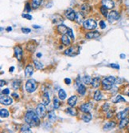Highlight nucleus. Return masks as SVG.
Instances as JSON below:
<instances>
[{
    "instance_id": "nucleus-1",
    "label": "nucleus",
    "mask_w": 129,
    "mask_h": 133,
    "mask_svg": "<svg viewBox=\"0 0 129 133\" xmlns=\"http://www.w3.org/2000/svg\"><path fill=\"white\" fill-rule=\"evenodd\" d=\"M38 115L37 113L32 112H28L26 113L25 115V121L27 124H29L31 127H37L40 123V120H39Z\"/></svg>"
},
{
    "instance_id": "nucleus-2",
    "label": "nucleus",
    "mask_w": 129,
    "mask_h": 133,
    "mask_svg": "<svg viewBox=\"0 0 129 133\" xmlns=\"http://www.w3.org/2000/svg\"><path fill=\"white\" fill-rule=\"evenodd\" d=\"M116 83V78L113 76H109V77L105 78L102 81V86L104 90H110L111 88H112L113 85Z\"/></svg>"
},
{
    "instance_id": "nucleus-3",
    "label": "nucleus",
    "mask_w": 129,
    "mask_h": 133,
    "mask_svg": "<svg viewBox=\"0 0 129 133\" xmlns=\"http://www.w3.org/2000/svg\"><path fill=\"white\" fill-rule=\"evenodd\" d=\"M37 87H38V84L34 79H29L27 80V82L26 83V91L29 93L34 92V91L37 89Z\"/></svg>"
},
{
    "instance_id": "nucleus-4",
    "label": "nucleus",
    "mask_w": 129,
    "mask_h": 133,
    "mask_svg": "<svg viewBox=\"0 0 129 133\" xmlns=\"http://www.w3.org/2000/svg\"><path fill=\"white\" fill-rule=\"evenodd\" d=\"M80 52V47L78 46H75V47H71L69 49L65 51V54L68 56H76L79 54Z\"/></svg>"
},
{
    "instance_id": "nucleus-5",
    "label": "nucleus",
    "mask_w": 129,
    "mask_h": 133,
    "mask_svg": "<svg viewBox=\"0 0 129 133\" xmlns=\"http://www.w3.org/2000/svg\"><path fill=\"white\" fill-rule=\"evenodd\" d=\"M97 23L93 19H89L83 23V27L86 30H93L97 27Z\"/></svg>"
},
{
    "instance_id": "nucleus-6",
    "label": "nucleus",
    "mask_w": 129,
    "mask_h": 133,
    "mask_svg": "<svg viewBox=\"0 0 129 133\" xmlns=\"http://www.w3.org/2000/svg\"><path fill=\"white\" fill-rule=\"evenodd\" d=\"M36 113L41 118H43L46 115V108H45V104L40 103L37 106L36 108Z\"/></svg>"
},
{
    "instance_id": "nucleus-7",
    "label": "nucleus",
    "mask_w": 129,
    "mask_h": 133,
    "mask_svg": "<svg viewBox=\"0 0 129 133\" xmlns=\"http://www.w3.org/2000/svg\"><path fill=\"white\" fill-rule=\"evenodd\" d=\"M120 18V15L119 13L116 10H112L109 13V15H108V20L109 23H113V22L118 20Z\"/></svg>"
},
{
    "instance_id": "nucleus-8",
    "label": "nucleus",
    "mask_w": 129,
    "mask_h": 133,
    "mask_svg": "<svg viewBox=\"0 0 129 133\" xmlns=\"http://www.w3.org/2000/svg\"><path fill=\"white\" fill-rule=\"evenodd\" d=\"M65 15L68 19H69V20H72V21L75 20L76 13L73 9H71V8H69V9H67L66 10H65Z\"/></svg>"
},
{
    "instance_id": "nucleus-9",
    "label": "nucleus",
    "mask_w": 129,
    "mask_h": 133,
    "mask_svg": "<svg viewBox=\"0 0 129 133\" xmlns=\"http://www.w3.org/2000/svg\"><path fill=\"white\" fill-rule=\"evenodd\" d=\"M0 101H1L2 104H4V105H10L12 103L13 100L10 96L6 95H1V98H0Z\"/></svg>"
},
{
    "instance_id": "nucleus-10",
    "label": "nucleus",
    "mask_w": 129,
    "mask_h": 133,
    "mask_svg": "<svg viewBox=\"0 0 129 133\" xmlns=\"http://www.w3.org/2000/svg\"><path fill=\"white\" fill-rule=\"evenodd\" d=\"M14 53H15V57L17 58V59L18 61H21L22 59V50L19 46H16L14 47Z\"/></svg>"
},
{
    "instance_id": "nucleus-11",
    "label": "nucleus",
    "mask_w": 129,
    "mask_h": 133,
    "mask_svg": "<svg viewBox=\"0 0 129 133\" xmlns=\"http://www.w3.org/2000/svg\"><path fill=\"white\" fill-rule=\"evenodd\" d=\"M75 21L78 24H83V23L85 22V15L82 12H77L76 13V17H75Z\"/></svg>"
},
{
    "instance_id": "nucleus-12",
    "label": "nucleus",
    "mask_w": 129,
    "mask_h": 133,
    "mask_svg": "<svg viewBox=\"0 0 129 133\" xmlns=\"http://www.w3.org/2000/svg\"><path fill=\"white\" fill-rule=\"evenodd\" d=\"M93 108V104L91 103H84L82 104L81 106L80 107V111L83 112H89Z\"/></svg>"
},
{
    "instance_id": "nucleus-13",
    "label": "nucleus",
    "mask_w": 129,
    "mask_h": 133,
    "mask_svg": "<svg viewBox=\"0 0 129 133\" xmlns=\"http://www.w3.org/2000/svg\"><path fill=\"white\" fill-rule=\"evenodd\" d=\"M102 5L105 6L107 9H112L115 6V3L112 0H102Z\"/></svg>"
},
{
    "instance_id": "nucleus-14",
    "label": "nucleus",
    "mask_w": 129,
    "mask_h": 133,
    "mask_svg": "<svg viewBox=\"0 0 129 133\" xmlns=\"http://www.w3.org/2000/svg\"><path fill=\"white\" fill-rule=\"evenodd\" d=\"M58 30L59 33L62 34H66L68 30H69V27H67L66 26L64 25V24H60L58 27Z\"/></svg>"
},
{
    "instance_id": "nucleus-15",
    "label": "nucleus",
    "mask_w": 129,
    "mask_h": 133,
    "mask_svg": "<svg viewBox=\"0 0 129 133\" xmlns=\"http://www.w3.org/2000/svg\"><path fill=\"white\" fill-rule=\"evenodd\" d=\"M34 73V67L31 65H28L25 69V75L26 77H30Z\"/></svg>"
},
{
    "instance_id": "nucleus-16",
    "label": "nucleus",
    "mask_w": 129,
    "mask_h": 133,
    "mask_svg": "<svg viewBox=\"0 0 129 133\" xmlns=\"http://www.w3.org/2000/svg\"><path fill=\"white\" fill-rule=\"evenodd\" d=\"M86 38L87 39H96L100 37V33L97 31H91L86 34Z\"/></svg>"
},
{
    "instance_id": "nucleus-17",
    "label": "nucleus",
    "mask_w": 129,
    "mask_h": 133,
    "mask_svg": "<svg viewBox=\"0 0 129 133\" xmlns=\"http://www.w3.org/2000/svg\"><path fill=\"white\" fill-rule=\"evenodd\" d=\"M76 101H77V97H76V95H73V96H71L68 99V104L71 107H74L76 105Z\"/></svg>"
},
{
    "instance_id": "nucleus-18",
    "label": "nucleus",
    "mask_w": 129,
    "mask_h": 133,
    "mask_svg": "<svg viewBox=\"0 0 129 133\" xmlns=\"http://www.w3.org/2000/svg\"><path fill=\"white\" fill-rule=\"evenodd\" d=\"M91 84L93 85V88H99L100 85V79L99 77L93 78V79L92 80Z\"/></svg>"
},
{
    "instance_id": "nucleus-19",
    "label": "nucleus",
    "mask_w": 129,
    "mask_h": 133,
    "mask_svg": "<svg viewBox=\"0 0 129 133\" xmlns=\"http://www.w3.org/2000/svg\"><path fill=\"white\" fill-rule=\"evenodd\" d=\"M115 127H116L115 122H108V123H107L104 126V130L109 131V130H111L112 128H114Z\"/></svg>"
},
{
    "instance_id": "nucleus-20",
    "label": "nucleus",
    "mask_w": 129,
    "mask_h": 133,
    "mask_svg": "<svg viewBox=\"0 0 129 133\" xmlns=\"http://www.w3.org/2000/svg\"><path fill=\"white\" fill-rule=\"evenodd\" d=\"M62 42L65 46L70 45V39H69V36L67 34H63V36L62 37Z\"/></svg>"
},
{
    "instance_id": "nucleus-21",
    "label": "nucleus",
    "mask_w": 129,
    "mask_h": 133,
    "mask_svg": "<svg viewBox=\"0 0 129 133\" xmlns=\"http://www.w3.org/2000/svg\"><path fill=\"white\" fill-rule=\"evenodd\" d=\"M49 103H50L49 96V95H48V93L45 92L44 95H43V96H42V103L47 105V104H49Z\"/></svg>"
},
{
    "instance_id": "nucleus-22",
    "label": "nucleus",
    "mask_w": 129,
    "mask_h": 133,
    "mask_svg": "<svg viewBox=\"0 0 129 133\" xmlns=\"http://www.w3.org/2000/svg\"><path fill=\"white\" fill-rule=\"evenodd\" d=\"M56 114L55 112H53V111H51V112H49L48 113V119H49V121L51 122H54L56 120Z\"/></svg>"
},
{
    "instance_id": "nucleus-23",
    "label": "nucleus",
    "mask_w": 129,
    "mask_h": 133,
    "mask_svg": "<svg viewBox=\"0 0 129 133\" xmlns=\"http://www.w3.org/2000/svg\"><path fill=\"white\" fill-rule=\"evenodd\" d=\"M92 119V115L89 112H85V114L83 115L82 120L84 122H89Z\"/></svg>"
},
{
    "instance_id": "nucleus-24",
    "label": "nucleus",
    "mask_w": 129,
    "mask_h": 133,
    "mask_svg": "<svg viewBox=\"0 0 129 133\" xmlns=\"http://www.w3.org/2000/svg\"><path fill=\"white\" fill-rule=\"evenodd\" d=\"M129 123V119L128 118H124L121 119V121H120V128H125L127 125H128V123Z\"/></svg>"
},
{
    "instance_id": "nucleus-25",
    "label": "nucleus",
    "mask_w": 129,
    "mask_h": 133,
    "mask_svg": "<svg viewBox=\"0 0 129 133\" xmlns=\"http://www.w3.org/2000/svg\"><path fill=\"white\" fill-rule=\"evenodd\" d=\"M128 109L127 108V109H125V110H124V111H122V112H120L118 113V114H117V118L120 119H122L125 118L126 115H127V113H128Z\"/></svg>"
},
{
    "instance_id": "nucleus-26",
    "label": "nucleus",
    "mask_w": 129,
    "mask_h": 133,
    "mask_svg": "<svg viewBox=\"0 0 129 133\" xmlns=\"http://www.w3.org/2000/svg\"><path fill=\"white\" fill-rule=\"evenodd\" d=\"M66 112L67 114L72 115V116H74V115H76L77 112H76V110L74 108H68L66 109Z\"/></svg>"
},
{
    "instance_id": "nucleus-27",
    "label": "nucleus",
    "mask_w": 129,
    "mask_h": 133,
    "mask_svg": "<svg viewBox=\"0 0 129 133\" xmlns=\"http://www.w3.org/2000/svg\"><path fill=\"white\" fill-rule=\"evenodd\" d=\"M58 97L61 100H64L66 98V93L63 89H60L58 91Z\"/></svg>"
},
{
    "instance_id": "nucleus-28",
    "label": "nucleus",
    "mask_w": 129,
    "mask_h": 133,
    "mask_svg": "<svg viewBox=\"0 0 129 133\" xmlns=\"http://www.w3.org/2000/svg\"><path fill=\"white\" fill-rule=\"evenodd\" d=\"M42 0H32V7L34 9H36L40 6Z\"/></svg>"
},
{
    "instance_id": "nucleus-29",
    "label": "nucleus",
    "mask_w": 129,
    "mask_h": 133,
    "mask_svg": "<svg viewBox=\"0 0 129 133\" xmlns=\"http://www.w3.org/2000/svg\"><path fill=\"white\" fill-rule=\"evenodd\" d=\"M85 91H86V88H85V87L84 85L80 84L77 87V92L80 94V95H85Z\"/></svg>"
},
{
    "instance_id": "nucleus-30",
    "label": "nucleus",
    "mask_w": 129,
    "mask_h": 133,
    "mask_svg": "<svg viewBox=\"0 0 129 133\" xmlns=\"http://www.w3.org/2000/svg\"><path fill=\"white\" fill-rule=\"evenodd\" d=\"M62 22H63L62 17L60 16L59 15H58V18H53V23H55V24H62Z\"/></svg>"
},
{
    "instance_id": "nucleus-31",
    "label": "nucleus",
    "mask_w": 129,
    "mask_h": 133,
    "mask_svg": "<svg viewBox=\"0 0 129 133\" xmlns=\"http://www.w3.org/2000/svg\"><path fill=\"white\" fill-rule=\"evenodd\" d=\"M82 82L84 83L85 84H90L91 83H92V79H91V78H90V76H89V75H85L84 77L82 78Z\"/></svg>"
},
{
    "instance_id": "nucleus-32",
    "label": "nucleus",
    "mask_w": 129,
    "mask_h": 133,
    "mask_svg": "<svg viewBox=\"0 0 129 133\" xmlns=\"http://www.w3.org/2000/svg\"><path fill=\"white\" fill-rule=\"evenodd\" d=\"M21 86V81L20 80H14V82H13L12 84V88L14 89V90H17V89H18L20 88Z\"/></svg>"
},
{
    "instance_id": "nucleus-33",
    "label": "nucleus",
    "mask_w": 129,
    "mask_h": 133,
    "mask_svg": "<svg viewBox=\"0 0 129 133\" xmlns=\"http://www.w3.org/2000/svg\"><path fill=\"white\" fill-rule=\"evenodd\" d=\"M102 98V95H101V92H100V91H97L94 94V99L96 100V101H100V99H101Z\"/></svg>"
},
{
    "instance_id": "nucleus-34",
    "label": "nucleus",
    "mask_w": 129,
    "mask_h": 133,
    "mask_svg": "<svg viewBox=\"0 0 129 133\" xmlns=\"http://www.w3.org/2000/svg\"><path fill=\"white\" fill-rule=\"evenodd\" d=\"M0 115H1V117L6 118V117L9 116V112H8L6 109H1V111H0Z\"/></svg>"
},
{
    "instance_id": "nucleus-35",
    "label": "nucleus",
    "mask_w": 129,
    "mask_h": 133,
    "mask_svg": "<svg viewBox=\"0 0 129 133\" xmlns=\"http://www.w3.org/2000/svg\"><path fill=\"white\" fill-rule=\"evenodd\" d=\"M60 105H61V102L59 101L58 99H57V98H54L53 99V108L54 109H58L60 108Z\"/></svg>"
},
{
    "instance_id": "nucleus-36",
    "label": "nucleus",
    "mask_w": 129,
    "mask_h": 133,
    "mask_svg": "<svg viewBox=\"0 0 129 133\" xmlns=\"http://www.w3.org/2000/svg\"><path fill=\"white\" fill-rule=\"evenodd\" d=\"M20 132H31V131H30L29 124H28V125H23L22 127L21 128Z\"/></svg>"
},
{
    "instance_id": "nucleus-37",
    "label": "nucleus",
    "mask_w": 129,
    "mask_h": 133,
    "mask_svg": "<svg viewBox=\"0 0 129 133\" xmlns=\"http://www.w3.org/2000/svg\"><path fill=\"white\" fill-rule=\"evenodd\" d=\"M124 101H125V99H124L121 95H117V96L113 99V103H119V102H124Z\"/></svg>"
},
{
    "instance_id": "nucleus-38",
    "label": "nucleus",
    "mask_w": 129,
    "mask_h": 133,
    "mask_svg": "<svg viewBox=\"0 0 129 133\" xmlns=\"http://www.w3.org/2000/svg\"><path fill=\"white\" fill-rule=\"evenodd\" d=\"M100 12L102 13V15H104V17H108V9H107V8L105 7V6H101V7H100Z\"/></svg>"
},
{
    "instance_id": "nucleus-39",
    "label": "nucleus",
    "mask_w": 129,
    "mask_h": 133,
    "mask_svg": "<svg viewBox=\"0 0 129 133\" xmlns=\"http://www.w3.org/2000/svg\"><path fill=\"white\" fill-rule=\"evenodd\" d=\"M89 10H90V7H89V5L88 4H83L81 6V10L85 12H89Z\"/></svg>"
},
{
    "instance_id": "nucleus-40",
    "label": "nucleus",
    "mask_w": 129,
    "mask_h": 133,
    "mask_svg": "<svg viewBox=\"0 0 129 133\" xmlns=\"http://www.w3.org/2000/svg\"><path fill=\"white\" fill-rule=\"evenodd\" d=\"M34 65H35V67H36V68H37V69L40 70V69H41V68H42V67H43V64H41V63L38 62V61L34 60Z\"/></svg>"
},
{
    "instance_id": "nucleus-41",
    "label": "nucleus",
    "mask_w": 129,
    "mask_h": 133,
    "mask_svg": "<svg viewBox=\"0 0 129 133\" xmlns=\"http://www.w3.org/2000/svg\"><path fill=\"white\" fill-rule=\"evenodd\" d=\"M66 34L69 37H70V38L74 39V34L73 33V30H72V29H70V28H69V30H68V32H67Z\"/></svg>"
},
{
    "instance_id": "nucleus-42",
    "label": "nucleus",
    "mask_w": 129,
    "mask_h": 133,
    "mask_svg": "<svg viewBox=\"0 0 129 133\" xmlns=\"http://www.w3.org/2000/svg\"><path fill=\"white\" fill-rule=\"evenodd\" d=\"M22 31L24 34H29V33H30L31 30H30V28H25V27H23V28H22Z\"/></svg>"
},
{
    "instance_id": "nucleus-43",
    "label": "nucleus",
    "mask_w": 129,
    "mask_h": 133,
    "mask_svg": "<svg viewBox=\"0 0 129 133\" xmlns=\"http://www.w3.org/2000/svg\"><path fill=\"white\" fill-rule=\"evenodd\" d=\"M22 16L23 18H25V19H30V20H31V19H32V16H31V15H28V14H22Z\"/></svg>"
},
{
    "instance_id": "nucleus-44",
    "label": "nucleus",
    "mask_w": 129,
    "mask_h": 133,
    "mask_svg": "<svg viewBox=\"0 0 129 133\" xmlns=\"http://www.w3.org/2000/svg\"><path fill=\"white\" fill-rule=\"evenodd\" d=\"M100 27L101 29H104V28L106 27V24H105V23H104V21H100Z\"/></svg>"
},
{
    "instance_id": "nucleus-45",
    "label": "nucleus",
    "mask_w": 129,
    "mask_h": 133,
    "mask_svg": "<svg viewBox=\"0 0 129 133\" xmlns=\"http://www.w3.org/2000/svg\"><path fill=\"white\" fill-rule=\"evenodd\" d=\"M30 10H31V8H30V6L29 3H27L26 4V6H25V10L27 12H30Z\"/></svg>"
},
{
    "instance_id": "nucleus-46",
    "label": "nucleus",
    "mask_w": 129,
    "mask_h": 133,
    "mask_svg": "<svg viewBox=\"0 0 129 133\" xmlns=\"http://www.w3.org/2000/svg\"><path fill=\"white\" fill-rule=\"evenodd\" d=\"M110 66L112 67V68H115V69H120V66L116 64H110Z\"/></svg>"
},
{
    "instance_id": "nucleus-47",
    "label": "nucleus",
    "mask_w": 129,
    "mask_h": 133,
    "mask_svg": "<svg viewBox=\"0 0 129 133\" xmlns=\"http://www.w3.org/2000/svg\"><path fill=\"white\" fill-rule=\"evenodd\" d=\"M108 108H109V104L108 103H105V104H104V106H103V110L104 111H108Z\"/></svg>"
},
{
    "instance_id": "nucleus-48",
    "label": "nucleus",
    "mask_w": 129,
    "mask_h": 133,
    "mask_svg": "<svg viewBox=\"0 0 129 133\" xmlns=\"http://www.w3.org/2000/svg\"><path fill=\"white\" fill-rule=\"evenodd\" d=\"M3 94H4V95H8V94L10 93V90H9V88H6V89H4V90L3 91V92H2Z\"/></svg>"
},
{
    "instance_id": "nucleus-49",
    "label": "nucleus",
    "mask_w": 129,
    "mask_h": 133,
    "mask_svg": "<svg viewBox=\"0 0 129 133\" xmlns=\"http://www.w3.org/2000/svg\"><path fill=\"white\" fill-rule=\"evenodd\" d=\"M65 84L69 85V84H71V79H69V78H65Z\"/></svg>"
},
{
    "instance_id": "nucleus-50",
    "label": "nucleus",
    "mask_w": 129,
    "mask_h": 133,
    "mask_svg": "<svg viewBox=\"0 0 129 133\" xmlns=\"http://www.w3.org/2000/svg\"><path fill=\"white\" fill-rule=\"evenodd\" d=\"M113 115V114H111V112H108V114H107V117L108 118H110V117H111Z\"/></svg>"
},
{
    "instance_id": "nucleus-51",
    "label": "nucleus",
    "mask_w": 129,
    "mask_h": 133,
    "mask_svg": "<svg viewBox=\"0 0 129 133\" xmlns=\"http://www.w3.org/2000/svg\"><path fill=\"white\" fill-rule=\"evenodd\" d=\"M13 96H14V97H15V98H16V99H18V94H16V93H13Z\"/></svg>"
},
{
    "instance_id": "nucleus-52",
    "label": "nucleus",
    "mask_w": 129,
    "mask_h": 133,
    "mask_svg": "<svg viewBox=\"0 0 129 133\" xmlns=\"http://www.w3.org/2000/svg\"><path fill=\"white\" fill-rule=\"evenodd\" d=\"M6 83H5V81H4V80H1V85H0V86L1 87H3V85L5 84Z\"/></svg>"
},
{
    "instance_id": "nucleus-53",
    "label": "nucleus",
    "mask_w": 129,
    "mask_h": 133,
    "mask_svg": "<svg viewBox=\"0 0 129 133\" xmlns=\"http://www.w3.org/2000/svg\"><path fill=\"white\" fill-rule=\"evenodd\" d=\"M14 67H11L10 68V72H13V71H14Z\"/></svg>"
},
{
    "instance_id": "nucleus-54",
    "label": "nucleus",
    "mask_w": 129,
    "mask_h": 133,
    "mask_svg": "<svg viewBox=\"0 0 129 133\" xmlns=\"http://www.w3.org/2000/svg\"><path fill=\"white\" fill-rule=\"evenodd\" d=\"M120 58H121V59H124V58H125V54H120Z\"/></svg>"
},
{
    "instance_id": "nucleus-55",
    "label": "nucleus",
    "mask_w": 129,
    "mask_h": 133,
    "mask_svg": "<svg viewBox=\"0 0 129 133\" xmlns=\"http://www.w3.org/2000/svg\"><path fill=\"white\" fill-rule=\"evenodd\" d=\"M11 30H12V28L10 27H8L7 28H6V30H7V31H10Z\"/></svg>"
},
{
    "instance_id": "nucleus-56",
    "label": "nucleus",
    "mask_w": 129,
    "mask_h": 133,
    "mask_svg": "<svg viewBox=\"0 0 129 133\" xmlns=\"http://www.w3.org/2000/svg\"><path fill=\"white\" fill-rule=\"evenodd\" d=\"M125 3H126V5L128 6H129V0H126Z\"/></svg>"
},
{
    "instance_id": "nucleus-57",
    "label": "nucleus",
    "mask_w": 129,
    "mask_h": 133,
    "mask_svg": "<svg viewBox=\"0 0 129 133\" xmlns=\"http://www.w3.org/2000/svg\"><path fill=\"white\" fill-rule=\"evenodd\" d=\"M37 56H38V58H40L41 56V53H38V54H37Z\"/></svg>"
},
{
    "instance_id": "nucleus-58",
    "label": "nucleus",
    "mask_w": 129,
    "mask_h": 133,
    "mask_svg": "<svg viewBox=\"0 0 129 133\" xmlns=\"http://www.w3.org/2000/svg\"><path fill=\"white\" fill-rule=\"evenodd\" d=\"M33 27H34V28H40V27H38V26H36V25H34Z\"/></svg>"
},
{
    "instance_id": "nucleus-59",
    "label": "nucleus",
    "mask_w": 129,
    "mask_h": 133,
    "mask_svg": "<svg viewBox=\"0 0 129 133\" xmlns=\"http://www.w3.org/2000/svg\"><path fill=\"white\" fill-rule=\"evenodd\" d=\"M128 95H129V93H128Z\"/></svg>"
}]
</instances>
